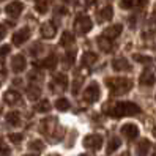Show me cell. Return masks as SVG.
<instances>
[{
  "instance_id": "obj_15",
  "label": "cell",
  "mask_w": 156,
  "mask_h": 156,
  "mask_svg": "<svg viewBox=\"0 0 156 156\" xmlns=\"http://www.w3.org/2000/svg\"><path fill=\"white\" fill-rule=\"evenodd\" d=\"M112 16H114L112 6H111V5H106V6H103V8H101V10L96 13V19H98V22H107V21L112 19Z\"/></svg>"
},
{
  "instance_id": "obj_50",
  "label": "cell",
  "mask_w": 156,
  "mask_h": 156,
  "mask_svg": "<svg viewBox=\"0 0 156 156\" xmlns=\"http://www.w3.org/2000/svg\"><path fill=\"white\" fill-rule=\"evenodd\" d=\"M154 14H156V11H154Z\"/></svg>"
},
{
  "instance_id": "obj_8",
  "label": "cell",
  "mask_w": 156,
  "mask_h": 156,
  "mask_svg": "<svg viewBox=\"0 0 156 156\" xmlns=\"http://www.w3.org/2000/svg\"><path fill=\"white\" fill-rule=\"evenodd\" d=\"M122 136L128 140H134L137 136H139V128L134 123H126L122 126Z\"/></svg>"
},
{
  "instance_id": "obj_40",
  "label": "cell",
  "mask_w": 156,
  "mask_h": 156,
  "mask_svg": "<svg viewBox=\"0 0 156 156\" xmlns=\"http://www.w3.org/2000/svg\"><path fill=\"white\" fill-rule=\"evenodd\" d=\"M57 11H58V14H65V16H66V13H68V11H66V8H58Z\"/></svg>"
},
{
  "instance_id": "obj_43",
  "label": "cell",
  "mask_w": 156,
  "mask_h": 156,
  "mask_svg": "<svg viewBox=\"0 0 156 156\" xmlns=\"http://www.w3.org/2000/svg\"><path fill=\"white\" fill-rule=\"evenodd\" d=\"M151 134H153V137H156V126H154L153 129H151Z\"/></svg>"
},
{
  "instance_id": "obj_49",
  "label": "cell",
  "mask_w": 156,
  "mask_h": 156,
  "mask_svg": "<svg viewBox=\"0 0 156 156\" xmlns=\"http://www.w3.org/2000/svg\"><path fill=\"white\" fill-rule=\"evenodd\" d=\"M153 156H156V150H154V151H153Z\"/></svg>"
},
{
  "instance_id": "obj_16",
  "label": "cell",
  "mask_w": 156,
  "mask_h": 156,
  "mask_svg": "<svg viewBox=\"0 0 156 156\" xmlns=\"http://www.w3.org/2000/svg\"><path fill=\"white\" fill-rule=\"evenodd\" d=\"M57 35V27L54 25L52 22H44L41 25V36L46 40H51Z\"/></svg>"
},
{
  "instance_id": "obj_22",
  "label": "cell",
  "mask_w": 156,
  "mask_h": 156,
  "mask_svg": "<svg viewBox=\"0 0 156 156\" xmlns=\"http://www.w3.org/2000/svg\"><path fill=\"white\" fill-rule=\"evenodd\" d=\"M96 43H98V48L103 51V52H106V54H109L112 49H114V44H112V41L111 40H107V38H104L103 35L101 36H98V40H96Z\"/></svg>"
},
{
  "instance_id": "obj_29",
  "label": "cell",
  "mask_w": 156,
  "mask_h": 156,
  "mask_svg": "<svg viewBox=\"0 0 156 156\" xmlns=\"http://www.w3.org/2000/svg\"><path fill=\"white\" fill-rule=\"evenodd\" d=\"M51 107H52V106H51V103H49L48 99H41L40 103L35 106V111H36V112H49Z\"/></svg>"
},
{
  "instance_id": "obj_27",
  "label": "cell",
  "mask_w": 156,
  "mask_h": 156,
  "mask_svg": "<svg viewBox=\"0 0 156 156\" xmlns=\"http://www.w3.org/2000/svg\"><path fill=\"white\" fill-rule=\"evenodd\" d=\"M74 35H73L71 32H65L62 35V40H60V44L63 46V48H68V46H73L74 44Z\"/></svg>"
},
{
  "instance_id": "obj_17",
  "label": "cell",
  "mask_w": 156,
  "mask_h": 156,
  "mask_svg": "<svg viewBox=\"0 0 156 156\" xmlns=\"http://www.w3.org/2000/svg\"><path fill=\"white\" fill-rule=\"evenodd\" d=\"M98 62V55L95 52H84V55H82L80 58V66H84V68H88V66H93L95 63Z\"/></svg>"
},
{
  "instance_id": "obj_26",
  "label": "cell",
  "mask_w": 156,
  "mask_h": 156,
  "mask_svg": "<svg viewBox=\"0 0 156 156\" xmlns=\"http://www.w3.org/2000/svg\"><path fill=\"white\" fill-rule=\"evenodd\" d=\"M74 60H76V52L74 51L65 52V55H63V66H65V68H71L73 65H74Z\"/></svg>"
},
{
  "instance_id": "obj_28",
  "label": "cell",
  "mask_w": 156,
  "mask_h": 156,
  "mask_svg": "<svg viewBox=\"0 0 156 156\" xmlns=\"http://www.w3.org/2000/svg\"><path fill=\"white\" fill-rule=\"evenodd\" d=\"M55 107L58 109V111L65 112V111H69L71 104H69V101H68L66 98H58V99L55 101Z\"/></svg>"
},
{
  "instance_id": "obj_37",
  "label": "cell",
  "mask_w": 156,
  "mask_h": 156,
  "mask_svg": "<svg viewBox=\"0 0 156 156\" xmlns=\"http://www.w3.org/2000/svg\"><path fill=\"white\" fill-rule=\"evenodd\" d=\"M29 76H30V80H38V79L41 80V77H43L41 73H38V71H32Z\"/></svg>"
},
{
  "instance_id": "obj_19",
  "label": "cell",
  "mask_w": 156,
  "mask_h": 156,
  "mask_svg": "<svg viewBox=\"0 0 156 156\" xmlns=\"http://www.w3.org/2000/svg\"><path fill=\"white\" fill-rule=\"evenodd\" d=\"M147 5V0H120V6L123 10H134V8H142Z\"/></svg>"
},
{
  "instance_id": "obj_32",
  "label": "cell",
  "mask_w": 156,
  "mask_h": 156,
  "mask_svg": "<svg viewBox=\"0 0 156 156\" xmlns=\"http://www.w3.org/2000/svg\"><path fill=\"white\" fill-rule=\"evenodd\" d=\"M29 148L32 151H41V150H44V144L41 140H32L29 144Z\"/></svg>"
},
{
  "instance_id": "obj_18",
  "label": "cell",
  "mask_w": 156,
  "mask_h": 156,
  "mask_svg": "<svg viewBox=\"0 0 156 156\" xmlns=\"http://www.w3.org/2000/svg\"><path fill=\"white\" fill-rule=\"evenodd\" d=\"M57 62H58L57 55H55V54H51L49 57H46L44 60H41V62H38V63H35V65H36V66H41V68L54 69V68L57 66Z\"/></svg>"
},
{
  "instance_id": "obj_12",
  "label": "cell",
  "mask_w": 156,
  "mask_h": 156,
  "mask_svg": "<svg viewBox=\"0 0 156 156\" xmlns=\"http://www.w3.org/2000/svg\"><path fill=\"white\" fill-rule=\"evenodd\" d=\"M154 73H153V69H150V68H147V69H144L142 71V74H140V77H139V84L142 85V87H151L153 84H154Z\"/></svg>"
},
{
  "instance_id": "obj_44",
  "label": "cell",
  "mask_w": 156,
  "mask_h": 156,
  "mask_svg": "<svg viewBox=\"0 0 156 156\" xmlns=\"http://www.w3.org/2000/svg\"><path fill=\"white\" fill-rule=\"evenodd\" d=\"M63 2H66V3H73L74 0H63Z\"/></svg>"
},
{
  "instance_id": "obj_23",
  "label": "cell",
  "mask_w": 156,
  "mask_h": 156,
  "mask_svg": "<svg viewBox=\"0 0 156 156\" xmlns=\"http://www.w3.org/2000/svg\"><path fill=\"white\" fill-rule=\"evenodd\" d=\"M122 147V140L118 139V137H111V140L107 142V148H106V151H107V154H112V153H115L118 148Z\"/></svg>"
},
{
  "instance_id": "obj_36",
  "label": "cell",
  "mask_w": 156,
  "mask_h": 156,
  "mask_svg": "<svg viewBox=\"0 0 156 156\" xmlns=\"http://www.w3.org/2000/svg\"><path fill=\"white\" fill-rule=\"evenodd\" d=\"M10 46L8 44H5V46H2V48H0V57H5V55H8V52H10Z\"/></svg>"
},
{
  "instance_id": "obj_39",
  "label": "cell",
  "mask_w": 156,
  "mask_h": 156,
  "mask_svg": "<svg viewBox=\"0 0 156 156\" xmlns=\"http://www.w3.org/2000/svg\"><path fill=\"white\" fill-rule=\"evenodd\" d=\"M5 35H6V27L5 25H0V41L5 38Z\"/></svg>"
},
{
  "instance_id": "obj_5",
  "label": "cell",
  "mask_w": 156,
  "mask_h": 156,
  "mask_svg": "<svg viewBox=\"0 0 156 156\" xmlns=\"http://www.w3.org/2000/svg\"><path fill=\"white\" fill-rule=\"evenodd\" d=\"M68 88V77L62 73H57V74L52 76L51 80V90L52 91H65Z\"/></svg>"
},
{
  "instance_id": "obj_20",
  "label": "cell",
  "mask_w": 156,
  "mask_h": 156,
  "mask_svg": "<svg viewBox=\"0 0 156 156\" xmlns=\"http://www.w3.org/2000/svg\"><path fill=\"white\" fill-rule=\"evenodd\" d=\"M112 68L115 71H131V65L129 62L123 57H118V58H114L112 60Z\"/></svg>"
},
{
  "instance_id": "obj_11",
  "label": "cell",
  "mask_w": 156,
  "mask_h": 156,
  "mask_svg": "<svg viewBox=\"0 0 156 156\" xmlns=\"http://www.w3.org/2000/svg\"><path fill=\"white\" fill-rule=\"evenodd\" d=\"M122 32H123V25H122V24H114V25H111V27H107V29L103 32V36L112 41V40L118 38V36L122 35Z\"/></svg>"
},
{
  "instance_id": "obj_38",
  "label": "cell",
  "mask_w": 156,
  "mask_h": 156,
  "mask_svg": "<svg viewBox=\"0 0 156 156\" xmlns=\"http://www.w3.org/2000/svg\"><path fill=\"white\" fill-rule=\"evenodd\" d=\"M41 49H43V48H41L40 44H35L33 48L30 49V54H32V55H36V54H38V51H41Z\"/></svg>"
},
{
  "instance_id": "obj_31",
  "label": "cell",
  "mask_w": 156,
  "mask_h": 156,
  "mask_svg": "<svg viewBox=\"0 0 156 156\" xmlns=\"http://www.w3.org/2000/svg\"><path fill=\"white\" fill-rule=\"evenodd\" d=\"M134 60L136 62H139V63H142V65H151V62H153V58L151 57H148V55H139V54H136L134 55Z\"/></svg>"
},
{
  "instance_id": "obj_3",
  "label": "cell",
  "mask_w": 156,
  "mask_h": 156,
  "mask_svg": "<svg viewBox=\"0 0 156 156\" xmlns=\"http://www.w3.org/2000/svg\"><path fill=\"white\" fill-rule=\"evenodd\" d=\"M40 131H41L43 134H46V136H51L52 139H60V137L63 136V133H65V131H63V128L58 126L57 122H55V120H52V118L41 122V125H40Z\"/></svg>"
},
{
  "instance_id": "obj_9",
  "label": "cell",
  "mask_w": 156,
  "mask_h": 156,
  "mask_svg": "<svg viewBox=\"0 0 156 156\" xmlns=\"http://www.w3.org/2000/svg\"><path fill=\"white\" fill-rule=\"evenodd\" d=\"M30 29L29 27H24V29H21V30H17L14 35H13V44L14 46H22L27 40L30 38Z\"/></svg>"
},
{
  "instance_id": "obj_33",
  "label": "cell",
  "mask_w": 156,
  "mask_h": 156,
  "mask_svg": "<svg viewBox=\"0 0 156 156\" xmlns=\"http://www.w3.org/2000/svg\"><path fill=\"white\" fill-rule=\"evenodd\" d=\"M22 134L21 133H11L10 136H8V139H10L13 144H21V140H22Z\"/></svg>"
},
{
  "instance_id": "obj_48",
  "label": "cell",
  "mask_w": 156,
  "mask_h": 156,
  "mask_svg": "<svg viewBox=\"0 0 156 156\" xmlns=\"http://www.w3.org/2000/svg\"><path fill=\"white\" fill-rule=\"evenodd\" d=\"M25 156H36V154H25Z\"/></svg>"
},
{
  "instance_id": "obj_6",
  "label": "cell",
  "mask_w": 156,
  "mask_h": 156,
  "mask_svg": "<svg viewBox=\"0 0 156 156\" xmlns=\"http://www.w3.org/2000/svg\"><path fill=\"white\" fill-rule=\"evenodd\" d=\"M99 95H101V91H99L98 82H90L87 88L84 90V99L87 103H96L99 99Z\"/></svg>"
},
{
  "instance_id": "obj_4",
  "label": "cell",
  "mask_w": 156,
  "mask_h": 156,
  "mask_svg": "<svg viewBox=\"0 0 156 156\" xmlns=\"http://www.w3.org/2000/svg\"><path fill=\"white\" fill-rule=\"evenodd\" d=\"M74 29L79 35H85L93 29V22H91V19L87 14H79L74 19Z\"/></svg>"
},
{
  "instance_id": "obj_7",
  "label": "cell",
  "mask_w": 156,
  "mask_h": 156,
  "mask_svg": "<svg viewBox=\"0 0 156 156\" xmlns=\"http://www.w3.org/2000/svg\"><path fill=\"white\" fill-rule=\"evenodd\" d=\"M101 145H103V137H101L99 134H88L85 139H84V147L87 150H99Z\"/></svg>"
},
{
  "instance_id": "obj_10",
  "label": "cell",
  "mask_w": 156,
  "mask_h": 156,
  "mask_svg": "<svg viewBox=\"0 0 156 156\" xmlns=\"http://www.w3.org/2000/svg\"><path fill=\"white\" fill-rule=\"evenodd\" d=\"M5 11H6V14L10 16V17H19L21 13L24 11V3H22V2H17V0H14V2H11V3H8V5H6Z\"/></svg>"
},
{
  "instance_id": "obj_1",
  "label": "cell",
  "mask_w": 156,
  "mask_h": 156,
  "mask_svg": "<svg viewBox=\"0 0 156 156\" xmlns=\"http://www.w3.org/2000/svg\"><path fill=\"white\" fill-rule=\"evenodd\" d=\"M103 111L111 115L114 118H122V117H134V115H139L142 111L140 107L137 106L133 101H120V103H111V104H106L103 107Z\"/></svg>"
},
{
  "instance_id": "obj_14",
  "label": "cell",
  "mask_w": 156,
  "mask_h": 156,
  "mask_svg": "<svg viewBox=\"0 0 156 156\" xmlns=\"http://www.w3.org/2000/svg\"><path fill=\"white\" fill-rule=\"evenodd\" d=\"M27 66V60L24 55H21V54H17V55H14L11 58V69L14 73H22Z\"/></svg>"
},
{
  "instance_id": "obj_42",
  "label": "cell",
  "mask_w": 156,
  "mask_h": 156,
  "mask_svg": "<svg viewBox=\"0 0 156 156\" xmlns=\"http://www.w3.org/2000/svg\"><path fill=\"white\" fill-rule=\"evenodd\" d=\"M0 74H5V68H3V63L0 62Z\"/></svg>"
},
{
  "instance_id": "obj_45",
  "label": "cell",
  "mask_w": 156,
  "mask_h": 156,
  "mask_svg": "<svg viewBox=\"0 0 156 156\" xmlns=\"http://www.w3.org/2000/svg\"><path fill=\"white\" fill-rule=\"evenodd\" d=\"M120 156H129V153H128V151H126V153H122Z\"/></svg>"
},
{
  "instance_id": "obj_41",
  "label": "cell",
  "mask_w": 156,
  "mask_h": 156,
  "mask_svg": "<svg viewBox=\"0 0 156 156\" xmlns=\"http://www.w3.org/2000/svg\"><path fill=\"white\" fill-rule=\"evenodd\" d=\"M84 2H85L87 5H95V3H96V0H84Z\"/></svg>"
},
{
  "instance_id": "obj_34",
  "label": "cell",
  "mask_w": 156,
  "mask_h": 156,
  "mask_svg": "<svg viewBox=\"0 0 156 156\" xmlns=\"http://www.w3.org/2000/svg\"><path fill=\"white\" fill-rule=\"evenodd\" d=\"M36 11L41 13V14L48 11V2H44V0H40V2L36 3Z\"/></svg>"
},
{
  "instance_id": "obj_2",
  "label": "cell",
  "mask_w": 156,
  "mask_h": 156,
  "mask_svg": "<svg viewBox=\"0 0 156 156\" xmlns=\"http://www.w3.org/2000/svg\"><path fill=\"white\" fill-rule=\"evenodd\" d=\"M106 85L109 87L112 95L122 96L133 88V80L129 77H109L106 80Z\"/></svg>"
},
{
  "instance_id": "obj_46",
  "label": "cell",
  "mask_w": 156,
  "mask_h": 156,
  "mask_svg": "<svg viewBox=\"0 0 156 156\" xmlns=\"http://www.w3.org/2000/svg\"><path fill=\"white\" fill-rule=\"evenodd\" d=\"M79 156H90V154H87V153H82V154H79Z\"/></svg>"
},
{
  "instance_id": "obj_13",
  "label": "cell",
  "mask_w": 156,
  "mask_h": 156,
  "mask_svg": "<svg viewBox=\"0 0 156 156\" xmlns=\"http://www.w3.org/2000/svg\"><path fill=\"white\" fill-rule=\"evenodd\" d=\"M3 101L10 106H16V104H21L22 96H21L19 91H16V90H8L3 95Z\"/></svg>"
},
{
  "instance_id": "obj_30",
  "label": "cell",
  "mask_w": 156,
  "mask_h": 156,
  "mask_svg": "<svg viewBox=\"0 0 156 156\" xmlns=\"http://www.w3.org/2000/svg\"><path fill=\"white\" fill-rule=\"evenodd\" d=\"M82 82H84V76H76V79H74V82H73V95H77L79 93V90H80V87H82Z\"/></svg>"
},
{
  "instance_id": "obj_35",
  "label": "cell",
  "mask_w": 156,
  "mask_h": 156,
  "mask_svg": "<svg viewBox=\"0 0 156 156\" xmlns=\"http://www.w3.org/2000/svg\"><path fill=\"white\" fill-rule=\"evenodd\" d=\"M10 154V147L5 144V140H0V156H8Z\"/></svg>"
},
{
  "instance_id": "obj_21",
  "label": "cell",
  "mask_w": 156,
  "mask_h": 156,
  "mask_svg": "<svg viewBox=\"0 0 156 156\" xmlns=\"http://www.w3.org/2000/svg\"><path fill=\"white\" fill-rule=\"evenodd\" d=\"M150 148H151V144H150V140L142 139L139 144H137V147H136L137 156H148V153H150Z\"/></svg>"
},
{
  "instance_id": "obj_47",
  "label": "cell",
  "mask_w": 156,
  "mask_h": 156,
  "mask_svg": "<svg viewBox=\"0 0 156 156\" xmlns=\"http://www.w3.org/2000/svg\"><path fill=\"white\" fill-rule=\"evenodd\" d=\"M49 156H60V154H55V153H54V154H49Z\"/></svg>"
},
{
  "instance_id": "obj_25",
  "label": "cell",
  "mask_w": 156,
  "mask_h": 156,
  "mask_svg": "<svg viewBox=\"0 0 156 156\" xmlns=\"http://www.w3.org/2000/svg\"><path fill=\"white\" fill-rule=\"evenodd\" d=\"M6 123L11 126H19L21 125V114L19 112H8L6 114Z\"/></svg>"
},
{
  "instance_id": "obj_24",
  "label": "cell",
  "mask_w": 156,
  "mask_h": 156,
  "mask_svg": "<svg viewBox=\"0 0 156 156\" xmlns=\"http://www.w3.org/2000/svg\"><path fill=\"white\" fill-rule=\"evenodd\" d=\"M27 96H29V99H32V101H36L41 96V88L38 85L32 84L29 88H27Z\"/></svg>"
}]
</instances>
